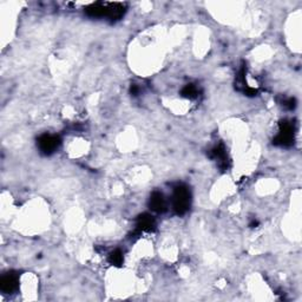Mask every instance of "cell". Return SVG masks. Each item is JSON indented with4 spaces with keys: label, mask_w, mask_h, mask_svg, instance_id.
Wrapping results in <instances>:
<instances>
[{
    "label": "cell",
    "mask_w": 302,
    "mask_h": 302,
    "mask_svg": "<svg viewBox=\"0 0 302 302\" xmlns=\"http://www.w3.org/2000/svg\"><path fill=\"white\" fill-rule=\"evenodd\" d=\"M149 207L152 211L155 213L162 214L166 211L168 209V202H166L165 196L161 191H154L150 195V199H149Z\"/></svg>",
    "instance_id": "6"
},
{
    "label": "cell",
    "mask_w": 302,
    "mask_h": 302,
    "mask_svg": "<svg viewBox=\"0 0 302 302\" xmlns=\"http://www.w3.org/2000/svg\"><path fill=\"white\" fill-rule=\"evenodd\" d=\"M136 225L140 231H151L156 227V222L150 214H142L137 217Z\"/></svg>",
    "instance_id": "8"
},
{
    "label": "cell",
    "mask_w": 302,
    "mask_h": 302,
    "mask_svg": "<svg viewBox=\"0 0 302 302\" xmlns=\"http://www.w3.org/2000/svg\"><path fill=\"white\" fill-rule=\"evenodd\" d=\"M61 140L57 135L44 134L37 140V145H38L39 150L43 155H51L53 154L60 145Z\"/></svg>",
    "instance_id": "4"
},
{
    "label": "cell",
    "mask_w": 302,
    "mask_h": 302,
    "mask_svg": "<svg viewBox=\"0 0 302 302\" xmlns=\"http://www.w3.org/2000/svg\"><path fill=\"white\" fill-rule=\"evenodd\" d=\"M258 224H259L258 221H253L252 223H250V227L254 228V227H256V225H258Z\"/></svg>",
    "instance_id": "13"
},
{
    "label": "cell",
    "mask_w": 302,
    "mask_h": 302,
    "mask_svg": "<svg viewBox=\"0 0 302 302\" xmlns=\"http://www.w3.org/2000/svg\"><path fill=\"white\" fill-rule=\"evenodd\" d=\"M210 157L213 160H216L217 162H219L220 168L223 169H227L228 168V155H227V150H225L224 145L223 144H220V145H216L215 148L213 149V150L210 151Z\"/></svg>",
    "instance_id": "7"
},
{
    "label": "cell",
    "mask_w": 302,
    "mask_h": 302,
    "mask_svg": "<svg viewBox=\"0 0 302 302\" xmlns=\"http://www.w3.org/2000/svg\"><path fill=\"white\" fill-rule=\"evenodd\" d=\"M295 136V128L294 124L288 121H282L279 125V132L273 140L274 145L282 146V148H288L294 143Z\"/></svg>",
    "instance_id": "3"
},
{
    "label": "cell",
    "mask_w": 302,
    "mask_h": 302,
    "mask_svg": "<svg viewBox=\"0 0 302 302\" xmlns=\"http://www.w3.org/2000/svg\"><path fill=\"white\" fill-rule=\"evenodd\" d=\"M138 91H140V89H138V86L136 85V84H132V85H131V89H130V92H131V95L137 96Z\"/></svg>",
    "instance_id": "12"
},
{
    "label": "cell",
    "mask_w": 302,
    "mask_h": 302,
    "mask_svg": "<svg viewBox=\"0 0 302 302\" xmlns=\"http://www.w3.org/2000/svg\"><path fill=\"white\" fill-rule=\"evenodd\" d=\"M171 204L177 215H184L190 209L191 194L187 185L177 184L174 188L173 197H171Z\"/></svg>",
    "instance_id": "2"
},
{
    "label": "cell",
    "mask_w": 302,
    "mask_h": 302,
    "mask_svg": "<svg viewBox=\"0 0 302 302\" xmlns=\"http://www.w3.org/2000/svg\"><path fill=\"white\" fill-rule=\"evenodd\" d=\"M181 95H182L183 97L189 98V100H194V98H196L197 96H199V89H197V86L194 85V84H188V85L183 87L182 91H181Z\"/></svg>",
    "instance_id": "10"
},
{
    "label": "cell",
    "mask_w": 302,
    "mask_h": 302,
    "mask_svg": "<svg viewBox=\"0 0 302 302\" xmlns=\"http://www.w3.org/2000/svg\"><path fill=\"white\" fill-rule=\"evenodd\" d=\"M282 105H283L286 109L293 110L296 105L295 100H294V98H287V100H284L283 101H282Z\"/></svg>",
    "instance_id": "11"
},
{
    "label": "cell",
    "mask_w": 302,
    "mask_h": 302,
    "mask_svg": "<svg viewBox=\"0 0 302 302\" xmlns=\"http://www.w3.org/2000/svg\"><path fill=\"white\" fill-rule=\"evenodd\" d=\"M86 15L92 18H103V17H109L112 20L122 18L124 12H125V6L121 2H106L100 1L91 4L86 7Z\"/></svg>",
    "instance_id": "1"
},
{
    "label": "cell",
    "mask_w": 302,
    "mask_h": 302,
    "mask_svg": "<svg viewBox=\"0 0 302 302\" xmlns=\"http://www.w3.org/2000/svg\"><path fill=\"white\" fill-rule=\"evenodd\" d=\"M108 261H109L110 264H112V266L121 267L123 264V262H124L123 253L121 252L120 249L114 250V252H111V253L109 254Z\"/></svg>",
    "instance_id": "9"
},
{
    "label": "cell",
    "mask_w": 302,
    "mask_h": 302,
    "mask_svg": "<svg viewBox=\"0 0 302 302\" xmlns=\"http://www.w3.org/2000/svg\"><path fill=\"white\" fill-rule=\"evenodd\" d=\"M19 287V276L15 272L5 274L0 280V289L5 294H12Z\"/></svg>",
    "instance_id": "5"
}]
</instances>
